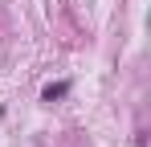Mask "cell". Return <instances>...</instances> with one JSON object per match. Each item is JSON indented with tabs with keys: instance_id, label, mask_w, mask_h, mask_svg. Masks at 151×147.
<instances>
[{
	"instance_id": "6da1fadb",
	"label": "cell",
	"mask_w": 151,
	"mask_h": 147,
	"mask_svg": "<svg viewBox=\"0 0 151 147\" xmlns=\"http://www.w3.org/2000/svg\"><path fill=\"white\" fill-rule=\"evenodd\" d=\"M70 90V82H57V86H45V102H53V98H61Z\"/></svg>"
}]
</instances>
